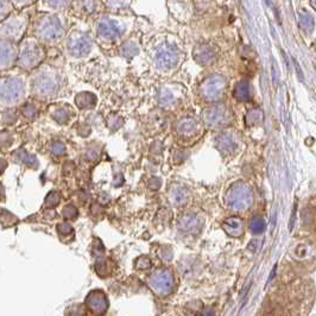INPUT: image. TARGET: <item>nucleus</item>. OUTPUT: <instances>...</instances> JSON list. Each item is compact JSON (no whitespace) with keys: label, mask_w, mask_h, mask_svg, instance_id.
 Returning <instances> with one entry per match:
<instances>
[{"label":"nucleus","mask_w":316,"mask_h":316,"mask_svg":"<svg viewBox=\"0 0 316 316\" xmlns=\"http://www.w3.org/2000/svg\"><path fill=\"white\" fill-rule=\"evenodd\" d=\"M35 34L40 41L47 43H56L65 35V29L61 19L57 16L45 15L37 19L35 25Z\"/></svg>","instance_id":"1"},{"label":"nucleus","mask_w":316,"mask_h":316,"mask_svg":"<svg viewBox=\"0 0 316 316\" xmlns=\"http://www.w3.org/2000/svg\"><path fill=\"white\" fill-rule=\"evenodd\" d=\"M44 58V50L42 45L35 40L23 42L19 49L17 63L24 70H31L40 65Z\"/></svg>","instance_id":"2"},{"label":"nucleus","mask_w":316,"mask_h":316,"mask_svg":"<svg viewBox=\"0 0 316 316\" xmlns=\"http://www.w3.org/2000/svg\"><path fill=\"white\" fill-rule=\"evenodd\" d=\"M254 202L252 188L244 182H238L232 185L226 194V203L235 210H246Z\"/></svg>","instance_id":"3"},{"label":"nucleus","mask_w":316,"mask_h":316,"mask_svg":"<svg viewBox=\"0 0 316 316\" xmlns=\"http://www.w3.org/2000/svg\"><path fill=\"white\" fill-rule=\"evenodd\" d=\"M27 19L26 17L20 15H10L0 22V37L4 40L16 42L23 37L26 30Z\"/></svg>","instance_id":"4"},{"label":"nucleus","mask_w":316,"mask_h":316,"mask_svg":"<svg viewBox=\"0 0 316 316\" xmlns=\"http://www.w3.org/2000/svg\"><path fill=\"white\" fill-rule=\"evenodd\" d=\"M25 94V83L20 77H8L0 80V101L5 104H16Z\"/></svg>","instance_id":"5"},{"label":"nucleus","mask_w":316,"mask_h":316,"mask_svg":"<svg viewBox=\"0 0 316 316\" xmlns=\"http://www.w3.org/2000/svg\"><path fill=\"white\" fill-rule=\"evenodd\" d=\"M226 79L220 75H210L207 77L200 87L201 96L206 101H219L223 99L226 90Z\"/></svg>","instance_id":"6"},{"label":"nucleus","mask_w":316,"mask_h":316,"mask_svg":"<svg viewBox=\"0 0 316 316\" xmlns=\"http://www.w3.org/2000/svg\"><path fill=\"white\" fill-rule=\"evenodd\" d=\"M149 284L154 293L161 296H166L174 291L175 276L168 269H160L154 271L149 278Z\"/></svg>","instance_id":"7"},{"label":"nucleus","mask_w":316,"mask_h":316,"mask_svg":"<svg viewBox=\"0 0 316 316\" xmlns=\"http://www.w3.org/2000/svg\"><path fill=\"white\" fill-rule=\"evenodd\" d=\"M34 90L37 96L41 97H48L54 94L57 90L58 81L57 77L54 74L43 72L40 73L34 79L33 83Z\"/></svg>","instance_id":"8"},{"label":"nucleus","mask_w":316,"mask_h":316,"mask_svg":"<svg viewBox=\"0 0 316 316\" xmlns=\"http://www.w3.org/2000/svg\"><path fill=\"white\" fill-rule=\"evenodd\" d=\"M156 63L161 69H171L178 62V50L173 44H163L156 51Z\"/></svg>","instance_id":"9"},{"label":"nucleus","mask_w":316,"mask_h":316,"mask_svg":"<svg viewBox=\"0 0 316 316\" xmlns=\"http://www.w3.org/2000/svg\"><path fill=\"white\" fill-rule=\"evenodd\" d=\"M202 118L206 125H208L209 128H219V126H223L228 122L231 115L226 107L217 105V106L207 108L202 113Z\"/></svg>","instance_id":"10"},{"label":"nucleus","mask_w":316,"mask_h":316,"mask_svg":"<svg viewBox=\"0 0 316 316\" xmlns=\"http://www.w3.org/2000/svg\"><path fill=\"white\" fill-rule=\"evenodd\" d=\"M86 305L94 314H105L108 309V301L106 295L101 290H93L86 298Z\"/></svg>","instance_id":"11"},{"label":"nucleus","mask_w":316,"mask_h":316,"mask_svg":"<svg viewBox=\"0 0 316 316\" xmlns=\"http://www.w3.org/2000/svg\"><path fill=\"white\" fill-rule=\"evenodd\" d=\"M90 48H92V43L85 35H75L68 42V50L75 57H83L89 54Z\"/></svg>","instance_id":"12"},{"label":"nucleus","mask_w":316,"mask_h":316,"mask_svg":"<svg viewBox=\"0 0 316 316\" xmlns=\"http://www.w3.org/2000/svg\"><path fill=\"white\" fill-rule=\"evenodd\" d=\"M17 58V48L13 42L0 38V69L10 68Z\"/></svg>","instance_id":"13"},{"label":"nucleus","mask_w":316,"mask_h":316,"mask_svg":"<svg viewBox=\"0 0 316 316\" xmlns=\"http://www.w3.org/2000/svg\"><path fill=\"white\" fill-rule=\"evenodd\" d=\"M217 51L213 45L209 44H201L198 45L193 51V57L199 65L209 66L216 59Z\"/></svg>","instance_id":"14"},{"label":"nucleus","mask_w":316,"mask_h":316,"mask_svg":"<svg viewBox=\"0 0 316 316\" xmlns=\"http://www.w3.org/2000/svg\"><path fill=\"white\" fill-rule=\"evenodd\" d=\"M203 221L201 220V217L193 213L185 214V215L181 216V219L178 220V227H180L182 232H185V233H199L201 231Z\"/></svg>","instance_id":"15"},{"label":"nucleus","mask_w":316,"mask_h":316,"mask_svg":"<svg viewBox=\"0 0 316 316\" xmlns=\"http://www.w3.org/2000/svg\"><path fill=\"white\" fill-rule=\"evenodd\" d=\"M98 33L101 37H104L105 40L108 41H114L120 36L121 30L118 26V24H115L112 20L103 19L101 22L98 24Z\"/></svg>","instance_id":"16"},{"label":"nucleus","mask_w":316,"mask_h":316,"mask_svg":"<svg viewBox=\"0 0 316 316\" xmlns=\"http://www.w3.org/2000/svg\"><path fill=\"white\" fill-rule=\"evenodd\" d=\"M223 228L230 237L239 238L244 232L243 220L239 216H231L224 221Z\"/></svg>","instance_id":"17"},{"label":"nucleus","mask_w":316,"mask_h":316,"mask_svg":"<svg viewBox=\"0 0 316 316\" xmlns=\"http://www.w3.org/2000/svg\"><path fill=\"white\" fill-rule=\"evenodd\" d=\"M216 146L221 152L233 153V151L238 147V144L233 138V136L228 135V133H223V135L217 137Z\"/></svg>","instance_id":"18"},{"label":"nucleus","mask_w":316,"mask_h":316,"mask_svg":"<svg viewBox=\"0 0 316 316\" xmlns=\"http://www.w3.org/2000/svg\"><path fill=\"white\" fill-rule=\"evenodd\" d=\"M189 198H191V194H189V192L183 187H174L173 191L170 192V201L173 202V205L175 206L180 207L187 205Z\"/></svg>","instance_id":"19"},{"label":"nucleus","mask_w":316,"mask_h":316,"mask_svg":"<svg viewBox=\"0 0 316 316\" xmlns=\"http://www.w3.org/2000/svg\"><path fill=\"white\" fill-rule=\"evenodd\" d=\"M75 103H76V106L79 108H81V110H88V108H92L96 106L97 97L92 93L82 92V93L77 94L75 98Z\"/></svg>","instance_id":"20"},{"label":"nucleus","mask_w":316,"mask_h":316,"mask_svg":"<svg viewBox=\"0 0 316 316\" xmlns=\"http://www.w3.org/2000/svg\"><path fill=\"white\" fill-rule=\"evenodd\" d=\"M234 98L241 103H247L251 99L250 93V85L247 81H240L235 85L234 88Z\"/></svg>","instance_id":"21"},{"label":"nucleus","mask_w":316,"mask_h":316,"mask_svg":"<svg viewBox=\"0 0 316 316\" xmlns=\"http://www.w3.org/2000/svg\"><path fill=\"white\" fill-rule=\"evenodd\" d=\"M263 118H264V113H263L261 108H254L245 117V124H246L247 128H254V126L261 124Z\"/></svg>","instance_id":"22"},{"label":"nucleus","mask_w":316,"mask_h":316,"mask_svg":"<svg viewBox=\"0 0 316 316\" xmlns=\"http://www.w3.org/2000/svg\"><path fill=\"white\" fill-rule=\"evenodd\" d=\"M196 130V121L192 118H184L181 119L180 121L177 122V131L181 135L187 136L192 135L193 132H195Z\"/></svg>","instance_id":"23"},{"label":"nucleus","mask_w":316,"mask_h":316,"mask_svg":"<svg viewBox=\"0 0 316 316\" xmlns=\"http://www.w3.org/2000/svg\"><path fill=\"white\" fill-rule=\"evenodd\" d=\"M250 230L252 233L255 234H259V233H263V232L265 231L266 228V224L263 217H259V216H255L252 217V219L250 220Z\"/></svg>","instance_id":"24"},{"label":"nucleus","mask_w":316,"mask_h":316,"mask_svg":"<svg viewBox=\"0 0 316 316\" xmlns=\"http://www.w3.org/2000/svg\"><path fill=\"white\" fill-rule=\"evenodd\" d=\"M17 154H18V158L24 164H25V166L31 167V168H36L38 166L37 158L33 156V154L27 153L25 150H23V149L19 150L18 152H17Z\"/></svg>","instance_id":"25"},{"label":"nucleus","mask_w":316,"mask_h":316,"mask_svg":"<svg viewBox=\"0 0 316 316\" xmlns=\"http://www.w3.org/2000/svg\"><path fill=\"white\" fill-rule=\"evenodd\" d=\"M160 104L162 105V106H171V105L175 104V97L174 94L170 92L169 89H162L160 92Z\"/></svg>","instance_id":"26"},{"label":"nucleus","mask_w":316,"mask_h":316,"mask_svg":"<svg viewBox=\"0 0 316 316\" xmlns=\"http://www.w3.org/2000/svg\"><path fill=\"white\" fill-rule=\"evenodd\" d=\"M13 5L11 0H0V22L11 15Z\"/></svg>","instance_id":"27"},{"label":"nucleus","mask_w":316,"mask_h":316,"mask_svg":"<svg viewBox=\"0 0 316 316\" xmlns=\"http://www.w3.org/2000/svg\"><path fill=\"white\" fill-rule=\"evenodd\" d=\"M121 54L122 56H125V57L132 58L138 54V48H137V45L135 43L129 42V43H125L121 47Z\"/></svg>","instance_id":"28"},{"label":"nucleus","mask_w":316,"mask_h":316,"mask_svg":"<svg viewBox=\"0 0 316 316\" xmlns=\"http://www.w3.org/2000/svg\"><path fill=\"white\" fill-rule=\"evenodd\" d=\"M52 118H54L58 124H66V122L69 120L70 114L66 108H57V110L52 113Z\"/></svg>","instance_id":"29"},{"label":"nucleus","mask_w":316,"mask_h":316,"mask_svg":"<svg viewBox=\"0 0 316 316\" xmlns=\"http://www.w3.org/2000/svg\"><path fill=\"white\" fill-rule=\"evenodd\" d=\"M59 201H61V196H59V194L57 192H50L48 194L47 198H45V207L47 208H54V207H56L59 203Z\"/></svg>","instance_id":"30"},{"label":"nucleus","mask_w":316,"mask_h":316,"mask_svg":"<svg viewBox=\"0 0 316 316\" xmlns=\"http://www.w3.org/2000/svg\"><path fill=\"white\" fill-rule=\"evenodd\" d=\"M300 23L301 26L307 31H312L314 29V20L308 13H301L300 15Z\"/></svg>","instance_id":"31"},{"label":"nucleus","mask_w":316,"mask_h":316,"mask_svg":"<svg viewBox=\"0 0 316 316\" xmlns=\"http://www.w3.org/2000/svg\"><path fill=\"white\" fill-rule=\"evenodd\" d=\"M96 270L97 273L101 277H106L108 273V266H107V262L105 259H98V262L96 263Z\"/></svg>","instance_id":"32"},{"label":"nucleus","mask_w":316,"mask_h":316,"mask_svg":"<svg viewBox=\"0 0 316 316\" xmlns=\"http://www.w3.org/2000/svg\"><path fill=\"white\" fill-rule=\"evenodd\" d=\"M43 3L50 9H61L68 5L70 0H43Z\"/></svg>","instance_id":"33"},{"label":"nucleus","mask_w":316,"mask_h":316,"mask_svg":"<svg viewBox=\"0 0 316 316\" xmlns=\"http://www.w3.org/2000/svg\"><path fill=\"white\" fill-rule=\"evenodd\" d=\"M136 268L137 270H140V271H144V270H149L151 268V261L145 256L143 257H139L137 259L136 263Z\"/></svg>","instance_id":"34"},{"label":"nucleus","mask_w":316,"mask_h":316,"mask_svg":"<svg viewBox=\"0 0 316 316\" xmlns=\"http://www.w3.org/2000/svg\"><path fill=\"white\" fill-rule=\"evenodd\" d=\"M62 215L66 217V219L68 220H72V219H75V217L77 216V209L76 207H74L72 205L67 206L63 208V212H62Z\"/></svg>","instance_id":"35"},{"label":"nucleus","mask_w":316,"mask_h":316,"mask_svg":"<svg viewBox=\"0 0 316 316\" xmlns=\"http://www.w3.org/2000/svg\"><path fill=\"white\" fill-rule=\"evenodd\" d=\"M51 152L55 154V156H62L66 152V146L65 144L61 142H54L51 144Z\"/></svg>","instance_id":"36"},{"label":"nucleus","mask_w":316,"mask_h":316,"mask_svg":"<svg viewBox=\"0 0 316 316\" xmlns=\"http://www.w3.org/2000/svg\"><path fill=\"white\" fill-rule=\"evenodd\" d=\"M37 0H11L13 8L19 9V10H22L24 8H27V6L35 4Z\"/></svg>","instance_id":"37"},{"label":"nucleus","mask_w":316,"mask_h":316,"mask_svg":"<svg viewBox=\"0 0 316 316\" xmlns=\"http://www.w3.org/2000/svg\"><path fill=\"white\" fill-rule=\"evenodd\" d=\"M57 231L59 234L62 235H68V234H72L74 230H73V226L70 225L69 223H62L59 224L57 226Z\"/></svg>","instance_id":"38"},{"label":"nucleus","mask_w":316,"mask_h":316,"mask_svg":"<svg viewBox=\"0 0 316 316\" xmlns=\"http://www.w3.org/2000/svg\"><path fill=\"white\" fill-rule=\"evenodd\" d=\"M23 114L25 115L26 118L34 119L37 115V108L35 107L34 105H31V104L26 105V106L23 108Z\"/></svg>","instance_id":"39"},{"label":"nucleus","mask_w":316,"mask_h":316,"mask_svg":"<svg viewBox=\"0 0 316 316\" xmlns=\"http://www.w3.org/2000/svg\"><path fill=\"white\" fill-rule=\"evenodd\" d=\"M80 8L82 9V11L92 13L94 11V9H96V5H94L93 0H81V3H80Z\"/></svg>","instance_id":"40"},{"label":"nucleus","mask_w":316,"mask_h":316,"mask_svg":"<svg viewBox=\"0 0 316 316\" xmlns=\"http://www.w3.org/2000/svg\"><path fill=\"white\" fill-rule=\"evenodd\" d=\"M129 0H107V4L111 6L112 9H121L128 5Z\"/></svg>","instance_id":"41"},{"label":"nucleus","mask_w":316,"mask_h":316,"mask_svg":"<svg viewBox=\"0 0 316 316\" xmlns=\"http://www.w3.org/2000/svg\"><path fill=\"white\" fill-rule=\"evenodd\" d=\"M12 143V138L8 132L0 133V145L2 146H9Z\"/></svg>","instance_id":"42"},{"label":"nucleus","mask_w":316,"mask_h":316,"mask_svg":"<svg viewBox=\"0 0 316 316\" xmlns=\"http://www.w3.org/2000/svg\"><path fill=\"white\" fill-rule=\"evenodd\" d=\"M121 125H122V119L121 118H119V117L110 118V121H108V126H110L111 129L117 130V129L120 128Z\"/></svg>","instance_id":"43"},{"label":"nucleus","mask_w":316,"mask_h":316,"mask_svg":"<svg viewBox=\"0 0 316 316\" xmlns=\"http://www.w3.org/2000/svg\"><path fill=\"white\" fill-rule=\"evenodd\" d=\"M149 187L151 189H158V188H160L161 187V180H160V178H152V180H150Z\"/></svg>","instance_id":"44"},{"label":"nucleus","mask_w":316,"mask_h":316,"mask_svg":"<svg viewBox=\"0 0 316 316\" xmlns=\"http://www.w3.org/2000/svg\"><path fill=\"white\" fill-rule=\"evenodd\" d=\"M97 157H98V152H97V151H94L93 149H90V150L87 151V153H86V158H87V160L94 161V160H97Z\"/></svg>","instance_id":"45"},{"label":"nucleus","mask_w":316,"mask_h":316,"mask_svg":"<svg viewBox=\"0 0 316 316\" xmlns=\"http://www.w3.org/2000/svg\"><path fill=\"white\" fill-rule=\"evenodd\" d=\"M295 217H296V206L294 207V212H293V216H291V220H290V226H289V230L293 231L294 228V224H295Z\"/></svg>","instance_id":"46"},{"label":"nucleus","mask_w":316,"mask_h":316,"mask_svg":"<svg viewBox=\"0 0 316 316\" xmlns=\"http://www.w3.org/2000/svg\"><path fill=\"white\" fill-rule=\"evenodd\" d=\"M6 167H8V163H6V161L0 160V174H3V171L6 169Z\"/></svg>","instance_id":"47"},{"label":"nucleus","mask_w":316,"mask_h":316,"mask_svg":"<svg viewBox=\"0 0 316 316\" xmlns=\"http://www.w3.org/2000/svg\"><path fill=\"white\" fill-rule=\"evenodd\" d=\"M276 269H277V265H275V266H273V269H272V272H271V275H270V277H269V282H271V280L273 279V277H275V275H276Z\"/></svg>","instance_id":"48"},{"label":"nucleus","mask_w":316,"mask_h":316,"mask_svg":"<svg viewBox=\"0 0 316 316\" xmlns=\"http://www.w3.org/2000/svg\"><path fill=\"white\" fill-rule=\"evenodd\" d=\"M3 198H4V187H3V184L0 183V200Z\"/></svg>","instance_id":"49"},{"label":"nucleus","mask_w":316,"mask_h":316,"mask_svg":"<svg viewBox=\"0 0 316 316\" xmlns=\"http://www.w3.org/2000/svg\"><path fill=\"white\" fill-rule=\"evenodd\" d=\"M311 6H312V9H315L316 8V5H315V0H311Z\"/></svg>","instance_id":"50"}]
</instances>
